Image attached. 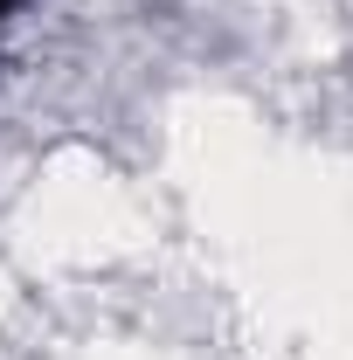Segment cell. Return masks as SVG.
I'll use <instances>...</instances> for the list:
<instances>
[{
  "label": "cell",
  "instance_id": "6da1fadb",
  "mask_svg": "<svg viewBox=\"0 0 353 360\" xmlns=\"http://www.w3.org/2000/svg\"><path fill=\"white\" fill-rule=\"evenodd\" d=\"M14 14H21V0H0V28H7V21H14Z\"/></svg>",
  "mask_w": 353,
  "mask_h": 360
}]
</instances>
